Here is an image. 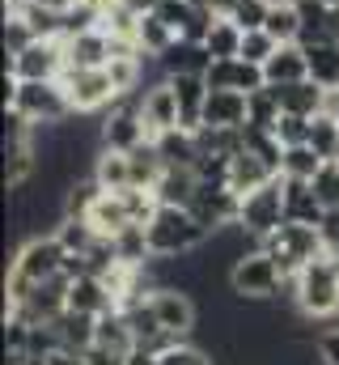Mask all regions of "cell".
Listing matches in <instances>:
<instances>
[{
	"mask_svg": "<svg viewBox=\"0 0 339 365\" xmlns=\"http://www.w3.org/2000/svg\"><path fill=\"white\" fill-rule=\"evenodd\" d=\"M288 289H293V302H297V310H301V319H318V323H327V319H335L339 314V259L327 251V255H318V259H310L301 272L288 280Z\"/></svg>",
	"mask_w": 339,
	"mask_h": 365,
	"instance_id": "cell-1",
	"label": "cell"
},
{
	"mask_svg": "<svg viewBox=\"0 0 339 365\" xmlns=\"http://www.w3.org/2000/svg\"><path fill=\"white\" fill-rule=\"evenodd\" d=\"M4 86H9L4 106H17V110H21L26 119H34L38 128H60V123H68V119L77 115L60 81H17V77L4 73Z\"/></svg>",
	"mask_w": 339,
	"mask_h": 365,
	"instance_id": "cell-2",
	"label": "cell"
},
{
	"mask_svg": "<svg viewBox=\"0 0 339 365\" xmlns=\"http://www.w3.org/2000/svg\"><path fill=\"white\" fill-rule=\"evenodd\" d=\"M212 234L191 217V208H174V204H157L153 221H149V247L153 259H174V255H195Z\"/></svg>",
	"mask_w": 339,
	"mask_h": 365,
	"instance_id": "cell-3",
	"label": "cell"
},
{
	"mask_svg": "<svg viewBox=\"0 0 339 365\" xmlns=\"http://www.w3.org/2000/svg\"><path fill=\"white\" fill-rule=\"evenodd\" d=\"M280 289H288V276H284V268L263 247H251L242 259H234V268H229V293L238 302H271Z\"/></svg>",
	"mask_w": 339,
	"mask_h": 365,
	"instance_id": "cell-4",
	"label": "cell"
},
{
	"mask_svg": "<svg viewBox=\"0 0 339 365\" xmlns=\"http://www.w3.org/2000/svg\"><path fill=\"white\" fill-rule=\"evenodd\" d=\"M280 268L284 276L293 280V276L301 272L310 259H318V255H327V242H323V234H318V225H301V221H284L271 238H263L259 242Z\"/></svg>",
	"mask_w": 339,
	"mask_h": 365,
	"instance_id": "cell-5",
	"label": "cell"
},
{
	"mask_svg": "<svg viewBox=\"0 0 339 365\" xmlns=\"http://www.w3.org/2000/svg\"><path fill=\"white\" fill-rule=\"evenodd\" d=\"M284 221H288V212H284V175H276L271 182H263V187H254V191L242 195L238 225H242V234H251L254 247L263 238H271Z\"/></svg>",
	"mask_w": 339,
	"mask_h": 365,
	"instance_id": "cell-6",
	"label": "cell"
},
{
	"mask_svg": "<svg viewBox=\"0 0 339 365\" xmlns=\"http://www.w3.org/2000/svg\"><path fill=\"white\" fill-rule=\"evenodd\" d=\"M60 86H64V93H68V102H73L77 115H98V110H110L119 102L115 81H110L106 68H64Z\"/></svg>",
	"mask_w": 339,
	"mask_h": 365,
	"instance_id": "cell-7",
	"label": "cell"
},
{
	"mask_svg": "<svg viewBox=\"0 0 339 365\" xmlns=\"http://www.w3.org/2000/svg\"><path fill=\"white\" fill-rule=\"evenodd\" d=\"M68 68L64 56V38H34L30 47H21L17 56H9V77L17 81H60V73Z\"/></svg>",
	"mask_w": 339,
	"mask_h": 365,
	"instance_id": "cell-8",
	"label": "cell"
},
{
	"mask_svg": "<svg viewBox=\"0 0 339 365\" xmlns=\"http://www.w3.org/2000/svg\"><path fill=\"white\" fill-rule=\"evenodd\" d=\"M187 208H191V217H195V221H199L208 234H221V230L238 225L242 195H238L229 182H208V179H199V191H195V200H191Z\"/></svg>",
	"mask_w": 339,
	"mask_h": 365,
	"instance_id": "cell-9",
	"label": "cell"
},
{
	"mask_svg": "<svg viewBox=\"0 0 339 365\" xmlns=\"http://www.w3.org/2000/svg\"><path fill=\"white\" fill-rule=\"evenodd\" d=\"M64 259H68V251L60 247V238H56V234H30V238L13 251L9 268L38 284V280H47V276L64 272Z\"/></svg>",
	"mask_w": 339,
	"mask_h": 365,
	"instance_id": "cell-10",
	"label": "cell"
},
{
	"mask_svg": "<svg viewBox=\"0 0 339 365\" xmlns=\"http://www.w3.org/2000/svg\"><path fill=\"white\" fill-rule=\"evenodd\" d=\"M68 276H47V280H38L34 284V293L21 302V306H4V314H17V319H26V323H56L64 310H68Z\"/></svg>",
	"mask_w": 339,
	"mask_h": 365,
	"instance_id": "cell-11",
	"label": "cell"
},
{
	"mask_svg": "<svg viewBox=\"0 0 339 365\" xmlns=\"http://www.w3.org/2000/svg\"><path fill=\"white\" fill-rule=\"evenodd\" d=\"M140 115H145V128H149V140L162 136L170 128H182V110H178V98H174V86L166 77H157L153 86L140 90Z\"/></svg>",
	"mask_w": 339,
	"mask_h": 365,
	"instance_id": "cell-12",
	"label": "cell"
},
{
	"mask_svg": "<svg viewBox=\"0 0 339 365\" xmlns=\"http://www.w3.org/2000/svg\"><path fill=\"white\" fill-rule=\"evenodd\" d=\"M149 302H153V310H157V319H162V327L174 331V336H191L195 331V302H191V293L187 289H174V284H157L153 293H149Z\"/></svg>",
	"mask_w": 339,
	"mask_h": 365,
	"instance_id": "cell-13",
	"label": "cell"
},
{
	"mask_svg": "<svg viewBox=\"0 0 339 365\" xmlns=\"http://www.w3.org/2000/svg\"><path fill=\"white\" fill-rule=\"evenodd\" d=\"M204 77H208V86H212V90H238V93H254V90H263V86H267L263 64H251V60H242V56L212 60Z\"/></svg>",
	"mask_w": 339,
	"mask_h": 365,
	"instance_id": "cell-14",
	"label": "cell"
},
{
	"mask_svg": "<svg viewBox=\"0 0 339 365\" xmlns=\"http://www.w3.org/2000/svg\"><path fill=\"white\" fill-rule=\"evenodd\" d=\"M276 98H280V110L284 115H306V119H314V115H323V110H335V93L323 90L318 81H293V86H271Z\"/></svg>",
	"mask_w": 339,
	"mask_h": 365,
	"instance_id": "cell-15",
	"label": "cell"
},
{
	"mask_svg": "<svg viewBox=\"0 0 339 365\" xmlns=\"http://www.w3.org/2000/svg\"><path fill=\"white\" fill-rule=\"evenodd\" d=\"M64 56H68V68H106L115 56V38L102 26H93L85 34L64 38Z\"/></svg>",
	"mask_w": 339,
	"mask_h": 365,
	"instance_id": "cell-16",
	"label": "cell"
},
{
	"mask_svg": "<svg viewBox=\"0 0 339 365\" xmlns=\"http://www.w3.org/2000/svg\"><path fill=\"white\" fill-rule=\"evenodd\" d=\"M174 86V98H178V110H182V128L187 132H199L204 128V102H208V77L204 73H174L166 77Z\"/></svg>",
	"mask_w": 339,
	"mask_h": 365,
	"instance_id": "cell-17",
	"label": "cell"
},
{
	"mask_svg": "<svg viewBox=\"0 0 339 365\" xmlns=\"http://www.w3.org/2000/svg\"><path fill=\"white\" fill-rule=\"evenodd\" d=\"M251 123V93L208 90L204 102V128H246Z\"/></svg>",
	"mask_w": 339,
	"mask_h": 365,
	"instance_id": "cell-18",
	"label": "cell"
},
{
	"mask_svg": "<svg viewBox=\"0 0 339 365\" xmlns=\"http://www.w3.org/2000/svg\"><path fill=\"white\" fill-rule=\"evenodd\" d=\"M68 310H85V314H106V310H119V302H115V293H110V284L102 280V276H77L73 284H68Z\"/></svg>",
	"mask_w": 339,
	"mask_h": 365,
	"instance_id": "cell-19",
	"label": "cell"
},
{
	"mask_svg": "<svg viewBox=\"0 0 339 365\" xmlns=\"http://www.w3.org/2000/svg\"><path fill=\"white\" fill-rule=\"evenodd\" d=\"M284 212H288V221L318 225V221L327 217V204L318 200L314 182H306V179H284Z\"/></svg>",
	"mask_w": 339,
	"mask_h": 365,
	"instance_id": "cell-20",
	"label": "cell"
},
{
	"mask_svg": "<svg viewBox=\"0 0 339 365\" xmlns=\"http://www.w3.org/2000/svg\"><path fill=\"white\" fill-rule=\"evenodd\" d=\"M263 77H267V86H293V81H306V77H310L306 47H301V43H280L276 56L263 64Z\"/></svg>",
	"mask_w": 339,
	"mask_h": 365,
	"instance_id": "cell-21",
	"label": "cell"
},
{
	"mask_svg": "<svg viewBox=\"0 0 339 365\" xmlns=\"http://www.w3.org/2000/svg\"><path fill=\"white\" fill-rule=\"evenodd\" d=\"M195 191H199L195 166H166L162 179H157V187H153L157 204H174V208H187V204L195 200Z\"/></svg>",
	"mask_w": 339,
	"mask_h": 365,
	"instance_id": "cell-22",
	"label": "cell"
},
{
	"mask_svg": "<svg viewBox=\"0 0 339 365\" xmlns=\"http://www.w3.org/2000/svg\"><path fill=\"white\" fill-rule=\"evenodd\" d=\"M306 47V64H310V81H318L323 90H339V38H318V43H301Z\"/></svg>",
	"mask_w": 339,
	"mask_h": 365,
	"instance_id": "cell-23",
	"label": "cell"
},
{
	"mask_svg": "<svg viewBox=\"0 0 339 365\" xmlns=\"http://www.w3.org/2000/svg\"><path fill=\"white\" fill-rule=\"evenodd\" d=\"M271 179H276V170H271L259 153H251L246 145L229 158V179L225 182H229L238 195H246V191H254V187H263V182H271Z\"/></svg>",
	"mask_w": 339,
	"mask_h": 365,
	"instance_id": "cell-24",
	"label": "cell"
},
{
	"mask_svg": "<svg viewBox=\"0 0 339 365\" xmlns=\"http://www.w3.org/2000/svg\"><path fill=\"white\" fill-rule=\"evenodd\" d=\"M208 64H212L208 47L191 43V38H178L166 56H157V73L162 77H174V73H208Z\"/></svg>",
	"mask_w": 339,
	"mask_h": 365,
	"instance_id": "cell-25",
	"label": "cell"
},
{
	"mask_svg": "<svg viewBox=\"0 0 339 365\" xmlns=\"http://www.w3.org/2000/svg\"><path fill=\"white\" fill-rule=\"evenodd\" d=\"M89 225H93L102 238H115L119 230H127V225H132V217H127L123 191H102V195H98V204L89 208Z\"/></svg>",
	"mask_w": 339,
	"mask_h": 365,
	"instance_id": "cell-26",
	"label": "cell"
},
{
	"mask_svg": "<svg viewBox=\"0 0 339 365\" xmlns=\"http://www.w3.org/2000/svg\"><path fill=\"white\" fill-rule=\"evenodd\" d=\"M153 145H157V153H162L166 166H195L199 162L195 132H187V128H170L162 136H153Z\"/></svg>",
	"mask_w": 339,
	"mask_h": 365,
	"instance_id": "cell-27",
	"label": "cell"
},
{
	"mask_svg": "<svg viewBox=\"0 0 339 365\" xmlns=\"http://www.w3.org/2000/svg\"><path fill=\"white\" fill-rule=\"evenodd\" d=\"M56 331L64 336V344H68V349L85 353L89 344H98V314H85V310H64V314L56 319Z\"/></svg>",
	"mask_w": 339,
	"mask_h": 365,
	"instance_id": "cell-28",
	"label": "cell"
},
{
	"mask_svg": "<svg viewBox=\"0 0 339 365\" xmlns=\"http://www.w3.org/2000/svg\"><path fill=\"white\" fill-rule=\"evenodd\" d=\"M93 179L102 182L106 191H123V187H132V162H127V153L98 149V158H93Z\"/></svg>",
	"mask_w": 339,
	"mask_h": 365,
	"instance_id": "cell-29",
	"label": "cell"
},
{
	"mask_svg": "<svg viewBox=\"0 0 339 365\" xmlns=\"http://www.w3.org/2000/svg\"><path fill=\"white\" fill-rule=\"evenodd\" d=\"M242 38H246V30L234 17H217L208 38H204V47H208L212 60H225V56H242Z\"/></svg>",
	"mask_w": 339,
	"mask_h": 365,
	"instance_id": "cell-30",
	"label": "cell"
},
{
	"mask_svg": "<svg viewBox=\"0 0 339 365\" xmlns=\"http://www.w3.org/2000/svg\"><path fill=\"white\" fill-rule=\"evenodd\" d=\"M178 43V34L170 30L166 21L157 17V13H149V17H140V34H136V47H140V56H149V60H157V56H166L170 47Z\"/></svg>",
	"mask_w": 339,
	"mask_h": 365,
	"instance_id": "cell-31",
	"label": "cell"
},
{
	"mask_svg": "<svg viewBox=\"0 0 339 365\" xmlns=\"http://www.w3.org/2000/svg\"><path fill=\"white\" fill-rule=\"evenodd\" d=\"M56 238H60V247L68 251V255H85L102 234L89 225V217H64V221H56V230H51Z\"/></svg>",
	"mask_w": 339,
	"mask_h": 365,
	"instance_id": "cell-32",
	"label": "cell"
},
{
	"mask_svg": "<svg viewBox=\"0 0 339 365\" xmlns=\"http://www.w3.org/2000/svg\"><path fill=\"white\" fill-rule=\"evenodd\" d=\"M263 30L276 43H301V13H297V4H267Z\"/></svg>",
	"mask_w": 339,
	"mask_h": 365,
	"instance_id": "cell-33",
	"label": "cell"
},
{
	"mask_svg": "<svg viewBox=\"0 0 339 365\" xmlns=\"http://www.w3.org/2000/svg\"><path fill=\"white\" fill-rule=\"evenodd\" d=\"M323 158L314 153V145H288L284 149V166H280V175L284 179H306V182H314L318 175H323Z\"/></svg>",
	"mask_w": 339,
	"mask_h": 365,
	"instance_id": "cell-34",
	"label": "cell"
},
{
	"mask_svg": "<svg viewBox=\"0 0 339 365\" xmlns=\"http://www.w3.org/2000/svg\"><path fill=\"white\" fill-rule=\"evenodd\" d=\"M310 145H314V153H318L323 162H339V119H335V110L314 115V123H310Z\"/></svg>",
	"mask_w": 339,
	"mask_h": 365,
	"instance_id": "cell-35",
	"label": "cell"
},
{
	"mask_svg": "<svg viewBox=\"0 0 339 365\" xmlns=\"http://www.w3.org/2000/svg\"><path fill=\"white\" fill-rule=\"evenodd\" d=\"M280 98H276V90L271 86H263V90L251 93V123L246 128H271L276 132V123H280Z\"/></svg>",
	"mask_w": 339,
	"mask_h": 365,
	"instance_id": "cell-36",
	"label": "cell"
},
{
	"mask_svg": "<svg viewBox=\"0 0 339 365\" xmlns=\"http://www.w3.org/2000/svg\"><path fill=\"white\" fill-rule=\"evenodd\" d=\"M157 365H212V353L191 344V340H178V344H170L166 353H157Z\"/></svg>",
	"mask_w": 339,
	"mask_h": 365,
	"instance_id": "cell-37",
	"label": "cell"
},
{
	"mask_svg": "<svg viewBox=\"0 0 339 365\" xmlns=\"http://www.w3.org/2000/svg\"><path fill=\"white\" fill-rule=\"evenodd\" d=\"M276 38L259 26V30H246V38H242V60H251V64H267L271 56H276Z\"/></svg>",
	"mask_w": 339,
	"mask_h": 365,
	"instance_id": "cell-38",
	"label": "cell"
},
{
	"mask_svg": "<svg viewBox=\"0 0 339 365\" xmlns=\"http://www.w3.org/2000/svg\"><path fill=\"white\" fill-rule=\"evenodd\" d=\"M310 123H314V119H306V115H280V123H276L280 145H284V149H288V145H310Z\"/></svg>",
	"mask_w": 339,
	"mask_h": 365,
	"instance_id": "cell-39",
	"label": "cell"
},
{
	"mask_svg": "<svg viewBox=\"0 0 339 365\" xmlns=\"http://www.w3.org/2000/svg\"><path fill=\"white\" fill-rule=\"evenodd\" d=\"M314 191H318V200L327 208H339V162H327L323 166V175L314 179Z\"/></svg>",
	"mask_w": 339,
	"mask_h": 365,
	"instance_id": "cell-40",
	"label": "cell"
},
{
	"mask_svg": "<svg viewBox=\"0 0 339 365\" xmlns=\"http://www.w3.org/2000/svg\"><path fill=\"white\" fill-rule=\"evenodd\" d=\"M26 365H81V353L77 349H51V353H38V357H30Z\"/></svg>",
	"mask_w": 339,
	"mask_h": 365,
	"instance_id": "cell-41",
	"label": "cell"
},
{
	"mask_svg": "<svg viewBox=\"0 0 339 365\" xmlns=\"http://www.w3.org/2000/svg\"><path fill=\"white\" fill-rule=\"evenodd\" d=\"M318 234H323L327 251H331V255H339V208H327V217L318 221Z\"/></svg>",
	"mask_w": 339,
	"mask_h": 365,
	"instance_id": "cell-42",
	"label": "cell"
},
{
	"mask_svg": "<svg viewBox=\"0 0 339 365\" xmlns=\"http://www.w3.org/2000/svg\"><path fill=\"white\" fill-rule=\"evenodd\" d=\"M314 344H318V357H323V365H339V327L323 331Z\"/></svg>",
	"mask_w": 339,
	"mask_h": 365,
	"instance_id": "cell-43",
	"label": "cell"
},
{
	"mask_svg": "<svg viewBox=\"0 0 339 365\" xmlns=\"http://www.w3.org/2000/svg\"><path fill=\"white\" fill-rule=\"evenodd\" d=\"M127 365H157V353H153L149 344H136V349L127 353Z\"/></svg>",
	"mask_w": 339,
	"mask_h": 365,
	"instance_id": "cell-44",
	"label": "cell"
},
{
	"mask_svg": "<svg viewBox=\"0 0 339 365\" xmlns=\"http://www.w3.org/2000/svg\"><path fill=\"white\" fill-rule=\"evenodd\" d=\"M123 4H127L136 17H149V13H157V4H162V0H123Z\"/></svg>",
	"mask_w": 339,
	"mask_h": 365,
	"instance_id": "cell-45",
	"label": "cell"
},
{
	"mask_svg": "<svg viewBox=\"0 0 339 365\" xmlns=\"http://www.w3.org/2000/svg\"><path fill=\"white\" fill-rule=\"evenodd\" d=\"M34 4H43V9H51V13H68V9H77V0H34Z\"/></svg>",
	"mask_w": 339,
	"mask_h": 365,
	"instance_id": "cell-46",
	"label": "cell"
},
{
	"mask_svg": "<svg viewBox=\"0 0 339 365\" xmlns=\"http://www.w3.org/2000/svg\"><path fill=\"white\" fill-rule=\"evenodd\" d=\"M331 21H335V34H339V4H331Z\"/></svg>",
	"mask_w": 339,
	"mask_h": 365,
	"instance_id": "cell-47",
	"label": "cell"
},
{
	"mask_svg": "<svg viewBox=\"0 0 339 365\" xmlns=\"http://www.w3.org/2000/svg\"><path fill=\"white\" fill-rule=\"evenodd\" d=\"M323 4H327V9H331V4H339V0H323Z\"/></svg>",
	"mask_w": 339,
	"mask_h": 365,
	"instance_id": "cell-48",
	"label": "cell"
},
{
	"mask_svg": "<svg viewBox=\"0 0 339 365\" xmlns=\"http://www.w3.org/2000/svg\"><path fill=\"white\" fill-rule=\"evenodd\" d=\"M335 106H339V90H335Z\"/></svg>",
	"mask_w": 339,
	"mask_h": 365,
	"instance_id": "cell-49",
	"label": "cell"
},
{
	"mask_svg": "<svg viewBox=\"0 0 339 365\" xmlns=\"http://www.w3.org/2000/svg\"><path fill=\"white\" fill-rule=\"evenodd\" d=\"M335 119H339V106H335Z\"/></svg>",
	"mask_w": 339,
	"mask_h": 365,
	"instance_id": "cell-50",
	"label": "cell"
},
{
	"mask_svg": "<svg viewBox=\"0 0 339 365\" xmlns=\"http://www.w3.org/2000/svg\"><path fill=\"white\" fill-rule=\"evenodd\" d=\"M335 259H339V255H335Z\"/></svg>",
	"mask_w": 339,
	"mask_h": 365,
	"instance_id": "cell-51",
	"label": "cell"
}]
</instances>
